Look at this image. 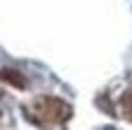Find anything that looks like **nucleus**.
<instances>
[{"instance_id": "nucleus-2", "label": "nucleus", "mask_w": 132, "mask_h": 130, "mask_svg": "<svg viewBox=\"0 0 132 130\" xmlns=\"http://www.w3.org/2000/svg\"><path fill=\"white\" fill-rule=\"evenodd\" d=\"M0 80L7 82V85H12V87H17V89H27L24 75L19 70H14V67H3V70H0Z\"/></svg>"}, {"instance_id": "nucleus-1", "label": "nucleus", "mask_w": 132, "mask_h": 130, "mask_svg": "<svg viewBox=\"0 0 132 130\" xmlns=\"http://www.w3.org/2000/svg\"><path fill=\"white\" fill-rule=\"evenodd\" d=\"M24 116L36 125H53L65 123L72 116V109L55 96H36L31 106H24Z\"/></svg>"}]
</instances>
